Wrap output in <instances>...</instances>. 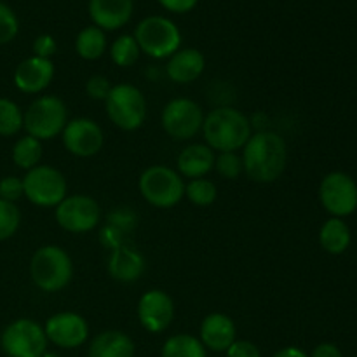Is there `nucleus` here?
<instances>
[{"instance_id":"1","label":"nucleus","mask_w":357,"mask_h":357,"mask_svg":"<svg viewBox=\"0 0 357 357\" xmlns=\"http://www.w3.org/2000/svg\"><path fill=\"white\" fill-rule=\"evenodd\" d=\"M244 173L255 183H274L288 166V145L279 132L258 131L241 150Z\"/></svg>"},{"instance_id":"2","label":"nucleus","mask_w":357,"mask_h":357,"mask_svg":"<svg viewBox=\"0 0 357 357\" xmlns=\"http://www.w3.org/2000/svg\"><path fill=\"white\" fill-rule=\"evenodd\" d=\"M204 143L215 152H241L253 135L246 114L234 107H216L206 114L201 129Z\"/></svg>"},{"instance_id":"3","label":"nucleus","mask_w":357,"mask_h":357,"mask_svg":"<svg viewBox=\"0 0 357 357\" xmlns=\"http://www.w3.org/2000/svg\"><path fill=\"white\" fill-rule=\"evenodd\" d=\"M31 282L44 293H59L72 282V257L56 244H45L35 250L30 260Z\"/></svg>"},{"instance_id":"4","label":"nucleus","mask_w":357,"mask_h":357,"mask_svg":"<svg viewBox=\"0 0 357 357\" xmlns=\"http://www.w3.org/2000/svg\"><path fill=\"white\" fill-rule=\"evenodd\" d=\"M68 121V107L65 101L54 94H44L35 98L24 110L23 129L24 135L33 136L44 143L61 136Z\"/></svg>"},{"instance_id":"5","label":"nucleus","mask_w":357,"mask_h":357,"mask_svg":"<svg viewBox=\"0 0 357 357\" xmlns=\"http://www.w3.org/2000/svg\"><path fill=\"white\" fill-rule=\"evenodd\" d=\"M142 197L157 209H171L185 199V180L174 167L155 164L139 174Z\"/></svg>"},{"instance_id":"6","label":"nucleus","mask_w":357,"mask_h":357,"mask_svg":"<svg viewBox=\"0 0 357 357\" xmlns=\"http://www.w3.org/2000/svg\"><path fill=\"white\" fill-rule=\"evenodd\" d=\"M132 37L143 54L153 59H164L181 49V31L173 20L160 14L146 16L136 24Z\"/></svg>"},{"instance_id":"7","label":"nucleus","mask_w":357,"mask_h":357,"mask_svg":"<svg viewBox=\"0 0 357 357\" xmlns=\"http://www.w3.org/2000/svg\"><path fill=\"white\" fill-rule=\"evenodd\" d=\"M103 103L108 121L115 128L122 131H136L145 124L149 105L139 87L126 82L115 84Z\"/></svg>"},{"instance_id":"8","label":"nucleus","mask_w":357,"mask_h":357,"mask_svg":"<svg viewBox=\"0 0 357 357\" xmlns=\"http://www.w3.org/2000/svg\"><path fill=\"white\" fill-rule=\"evenodd\" d=\"M44 326L30 317H20L0 333V349L7 357H40L47 352Z\"/></svg>"},{"instance_id":"9","label":"nucleus","mask_w":357,"mask_h":357,"mask_svg":"<svg viewBox=\"0 0 357 357\" xmlns=\"http://www.w3.org/2000/svg\"><path fill=\"white\" fill-rule=\"evenodd\" d=\"M24 197L37 208H56L68 195L66 176L56 167L38 164L23 176Z\"/></svg>"},{"instance_id":"10","label":"nucleus","mask_w":357,"mask_h":357,"mask_svg":"<svg viewBox=\"0 0 357 357\" xmlns=\"http://www.w3.org/2000/svg\"><path fill=\"white\" fill-rule=\"evenodd\" d=\"M204 117V110L197 101L190 98H174L162 108L160 124L171 139L188 142L201 132Z\"/></svg>"},{"instance_id":"11","label":"nucleus","mask_w":357,"mask_h":357,"mask_svg":"<svg viewBox=\"0 0 357 357\" xmlns=\"http://www.w3.org/2000/svg\"><path fill=\"white\" fill-rule=\"evenodd\" d=\"M54 218L65 232L87 234L100 225V202L86 194L66 195L54 208Z\"/></svg>"},{"instance_id":"12","label":"nucleus","mask_w":357,"mask_h":357,"mask_svg":"<svg viewBox=\"0 0 357 357\" xmlns=\"http://www.w3.org/2000/svg\"><path fill=\"white\" fill-rule=\"evenodd\" d=\"M319 202L333 218H347L357 209V183L344 171H331L319 183Z\"/></svg>"},{"instance_id":"13","label":"nucleus","mask_w":357,"mask_h":357,"mask_svg":"<svg viewBox=\"0 0 357 357\" xmlns=\"http://www.w3.org/2000/svg\"><path fill=\"white\" fill-rule=\"evenodd\" d=\"M61 142L66 152L79 159L98 155L105 145V132L96 121L89 117H77L66 122L61 132Z\"/></svg>"},{"instance_id":"14","label":"nucleus","mask_w":357,"mask_h":357,"mask_svg":"<svg viewBox=\"0 0 357 357\" xmlns=\"http://www.w3.org/2000/svg\"><path fill=\"white\" fill-rule=\"evenodd\" d=\"M176 314L173 298L164 289L153 288L143 293L136 305V317L139 326L152 335L164 333L171 326Z\"/></svg>"},{"instance_id":"15","label":"nucleus","mask_w":357,"mask_h":357,"mask_svg":"<svg viewBox=\"0 0 357 357\" xmlns=\"http://www.w3.org/2000/svg\"><path fill=\"white\" fill-rule=\"evenodd\" d=\"M44 331L49 344L65 349V351H73V349L80 347L89 338V324H87L86 317L72 312V310L56 312L47 317Z\"/></svg>"},{"instance_id":"16","label":"nucleus","mask_w":357,"mask_h":357,"mask_svg":"<svg viewBox=\"0 0 357 357\" xmlns=\"http://www.w3.org/2000/svg\"><path fill=\"white\" fill-rule=\"evenodd\" d=\"M54 73L56 68L52 59L37 58V56L31 54L30 58H24L16 66L13 73V82L21 93L40 94L42 91L51 86Z\"/></svg>"},{"instance_id":"17","label":"nucleus","mask_w":357,"mask_h":357,"mask_svg":"<svg viewBox=\"0 0 357 357\" xmlns=\"http://www.w3.org/2000/svg\"><path fill=\"white\" fill-rule=\"evenodd\" d=\"M199 340L206 351L225 352L237 340L236 323L229 314H208L199 326Z\"/></svg>"},{"instance_id":"18","label":"nucleus","mask_w":357,"mask_h":357,"mask_svg":"<svg viewBox=\"0 0 357 357\" xmlns=\"http://www.w3.org/2000/svg\"><path fill=\"white\" fill-rule=\"evenodd\" d=\"M87 13L94 26L103 31L121 30L131 21L135 13L132 0H89Z\"/></svg>"},{"instance_id":"19","label":"nucleus","mask_w":357,"mask_h":357,"mask_svg":"<svg viewBox=\"0 0 357 357\" xmlns=\"http://www.w3.org/2000/svg\"><path fill=\"white\" fill-rule=\"evenodd\" d=\"M146 267L145 257L136 248L129 246L128 243L110 251L107 260V271L114 281L122 284L136 282L143 275Z\"/></svg>"},{"instance_id":"20","label":"nucleus","mask_w":357,"mask_h":357,"mask_svg":"<svg viewBox=\"0 0 357 357\" xmlns=\"http://www.w3.org/2000/svg\"><path fill=\"white\" fill-rule=\"evenodd\" d=\"M206 70V56L195 47L178 49L167 58L166 75L174 84H190Z\"/></svg>"},{"instance_id":"21","label":"nucleus","mask_w":357,"mask_h":357,"mask_svg":"<svg viewBox=\"0 0 357 357\" xmlns=\"http://www.w3.org/2000/svg\"><path fill=\"white\" fill-rule=\"evenodd\" d=\"M215 157L216 152L206 143H192L178 153L176 171L187 180L206 178V174L211 173L215 167Z\"/></svg>"},{"instance_id":"22","label":"nucleus","mask_w":357,"mask_h":357,"mask_svg":"<svg viewBox=\"0 0 357 357\" xmlns=\"http://www.w3.org/2000/svg\"><path fill=\"white\" fill-rule=\"evenodd\" d=\"M136 345L121 330H105L91 340L87 357H135Z\"/></svg>"},{"instance_id":"23","label":"nucleus","mask_w":357,"mask_h":357,"mask_svg":"<svg viewBox=\"0 0 357 357\" xmlns=\"http://www.w3.org/2000/svg\"><path fill=\"white\" fill-rule=\"evenodd\" d=\"M138 225V218L129 208H117L108 213L107 223L100 232V241L107 250L126 244V237L132 232Z\"/></svg>"},{"instance_id":"24","label":"nucleus","mask_w":357,"mask_h":357,"mask_svg":"<svg viewBox=\"0 0 357 357\" xmlns=\"http://www.w3.org/2000/svg\"><path fill=\"white\" fill-rule=\"evenodd\" d=\"M352 241L351 227L347 225L344 218H330L323 223L319 230V244L326 253L330 255H344L349 250Z\"/></svg>"},{"instance_id":"25","label":"nucleus","mask_w":357,"mask_h":357,"mask_svg":"<svg viewBox=\"0 0 357 357\" xmlns=\"http://www.w3.org/2000/svg\"><path fill=\"white\" fill-rule=\"evenodd\" d=\"M107 49V31H103L101 28L89 24L77 33L75 52L84 61H98L100 58H103Z\"/></svg>"},{"instance_id":"26","label":"nucleus","mask_w":357,"mask_h":357,"mask_svg":"<svg viewBox=\"0 0 357 357\" xmlns=\"http://www.w3.org/2000/svg\"><path fill=\"white\" fill-rule=\"evenodd\" d=\"M42 152H44V146H42L40 139L30 135H23L14 142L13 150H10V159H13L14 166L26 173V171L33 169L35 166L40 164Z\"/></svg>"},{"instance_id":"27","label":"nucleus","mask_w":357,"mask_h":357,"mask_svg":"<svg viewBox=\"0 0 357 357\" xmlns=\"http://www.w3.org/2000/svg\"><path fill=\"white\" fill-rule=\"evenodd\" d=\"M160 357H208V351L201 344L199 337L190 333H178L164 342Z\"/></svg>"},{"instance_id":"28","label":"nucleus","mask_w":357,"mask_h":357,"mask_svg":"<svg viewBox=\"0 0 357 357\" xmlns=\"http://www.w3.org/2000/svg\"><path fill=\"white\" fill-rule=\"evenodd\" d=\"M108 54H110L112 63L119 68H131L132 65H136V61L139 59V45L136 42V38L132 35L124 33L119 35L114 42L108 47Z\"/></svg>"},{"instance_id":"29","label":"nucleus","mask_w":357,"mask_h":357,"mask_svg":"<svg viewBox=\"0 0 357 357\" xmlns=\"http://www.w3.org/2000/svg\"><path fill=\"white\" fill-rule=\"evenodd\" d=\"M24 112L10 98H0V136L10 138L23 131Z\"/></svg>"},{"instance_id":"30","label":"nucleus","mask_w":357,"mask_h":357,"mask_svg":"<svg viewBox=\"0 0 357 357\" xmlns=\"http://www.w3.org/2000/svg\"><path fill=\"white\" fill-rule=\"evenodd\" d=\"M185 199L197 208H208L218 199V188L211 180L195 178L185 183Z\"/></svg>"},{"instance_id":"31","label":"nucleus","mask_w":357,"mask_h":357,"mask_svg":"<svg viewBox=\"0 0 357 357\" xmlns=\"http://www.w3.org/2000/svg\"><path fill=\"white\" fill-rule=\"evenodd\" d=\"M21 225V211L14 202L0 199V243L16 236Z\"/></svg>"},{"instance_id":"32","label":"nucleus","mask_w":357,"mask_h":357,"mask_svg":"<svg viewBox=\"0 0 357 357\" xmlns=\"http://www.w3.org/2000/svg\"><path fill=\"white\" fill-rule=\"evenodd\" d=\"M213 169L225 180H236L244 173L243 159L239 152H220L215 157V167Z\"/></svg>"},{"instance_id":"33","label":"nucleus","mask_w":357,"mask_h":357,"mask_svg":"<svg viewBox=\"0 0 357 357\" xmlns=\"http://www.w3.org/2000/svg\"><path fill=\"white\" fill-rule=\"evenodd\" d=\"M20 33V20L7 3L0 0V45L10 44Z\"/></svg>"},{"instance_id":"34","label":"nucleus","mask_w":357,"mask_h":357,"mask_svg":"<svg viewBox=\"0 0 357 357\" xmlns=\"http://www.w3.org/2000/svg\"><path fill=\"white\" fill-rule=\"evenodd\" d=\"M21 197H24L23 178L14 176V174L0 178V199L16 204Z\"/></svg>"},{"instance_id":"35","label":"nucleus","mask_w":357,"mask_h":357,"mask_svg":"<svg viewBox=\"0 0 357 357\" xmlns=\"http://www.w3.org/2000/svg\"><path fill=\"white\" fill-rule=\"evenodd\" d=\"M114 84L110 82V79L105 75H91L86 82V93L91 100L96 101H105L107 96L110 94Z\"/></svg>"},{"instance_id":"36","label":"nucleus","mask_w":357,"mask_h":357,"mask_svg":"<svg viewBox=\"0 0 357 357\" xmlns=\"http://www.w3.org/2000/svg\"><path fill=\"white\" fill-rule=\"evenodd\" d=\"M31 51H33V56H37V58L52 59V56L58 51V42H56V38L52 35L42 33L33 40Z\"/></svg>"},{"instance_id":"37","label":"nucleus","mask_w":357,"mask_h":357,"mask_svg":"<svg viewBox=\"0 0 357 357\" xmlns=\"http://www.w3.org/2000/svg\"><path fill=\"white\" fill-rule=\"evenodd\" d=\"M225 357H261V351L253 342L236 340L225 351Z\"/></svg>"},{"instance_id":"38","label":"nucleus","mask_w":357,"mask_h":357,"mask_svg":"<svg viewBox=\"0 0 357 357\" xmlns=\"http://www.w3.org/2000/svg\"><path fill=\"white\" fill-rule=\"evenodd\" d=\"M167 13L173 14H187L195 9L199 0H157Z\"/></svg>"},{"instance_id":"39","label":"nucleus","mask_w":357,"mask_h":357,"mask_svg":"<svg viewBox=\"0 0 357 357\" xmlns=\"http://www.w3.org/2000/svg\"><path fill=\"white\" fill-rule=\"evenodd\" d=\"M309 357H344V354H342V351L335 344H331V342H323V344H319L314 349L312 354Z\"/></svg>"},{"instance_id":"40","label":"nucleus","mask_w":357,"mask_h":357,"mask_svg":"<svg viewBox=\"0 0 357 357\" xmlns=\"http://www.w3.org/2000/svg\"><path fill=\"white\" fill-rule=\"evenodd\" d=\"M272 357H309V354L296 345H289V347L279 349Z\"/></svg>"},{"instance_id":"41","label":"nucleus","mask_w":357,"mask_h":357,"mask_svg":"<svg viewBox=\"0 0 357 357\" xmlns=\"http://www.w3.org/2000/svg\"><path fill=\"white\" fill-rule=\"evenodd\" d=\"M40 357H61L59 354H56V352H44V354H42Z\"/></svg>"}]
</instances>
